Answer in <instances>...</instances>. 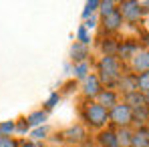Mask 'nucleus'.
<instances>
[{
	"label": "nucleus",
	"instance_id": "f257e3e1",
	"mask_svg": "<svg viewBox=\"0 0 149 147\" xmlns=\"http://www.w3.org/2000/svg\"><path fill=\"white\" fill-rule=\"evenodd\" d=\"M99 81L101 85L105 83V85H113V83H117L119 79H121V67H119V61L115 59V56H103L99 61Z\"/></svg>",
	"mask_w": 149,
	"mask_h": 147
},
{
	"label": "nucleus",
	"instance_id": "f03ea898",
	"mask_svg": "<svg viewBox=\"0 0 149 147\" xmlns=\"http://www.w3.org/2000/svg\"><path fill=\"white\" fill-rule=\"evenodd\" d=\"M83 119L91 127H103L109 119V111L105 107H101L99 103H89L83 111Z\"/></svg>",
	"mask_w": 149,
	"mask_h": 147
},
{
	"label": "nucleus",
	"instance_id": "7ed1b4c3",
	"mask_svg": "<svg viewBox=\"0 0 149 147\" xmlns=\"http://www.w3.org/2000/svg\"><path fill=\"white\" fill-rule=\"evenodd\" d=\"M109 119L119 125L121 129L123 127H129V123L133 121V109L127 105V103H117L111 111H109Z\"/></svg>",
	"mask_w": 149,
	"mask_h": 147
},
{
	"label": "nucleus",
	"instance_id": "20e7f679",
	"mask_svg": "<svg viewBox=\"0 0 149 147\" xmlns=\"http://www.w3.org/2000/svg\"><path fill=\"white\" fill-rule=\"evenodd\" d=\"M117 10H119V14L123 16V20H129V22H137V20L141 18V14H143L141 4L135 2V0H125V2H121Z\"/></svg>",
	"mask_w": 149,
	"mask_h": 147
},
{
	"label": "nucleus",
	"instance_id": "39448f33",
	"mask_svg": "<svg viewBox=\"0 0 149 147\" xmlns=\"http://www.w3.org/2000/svg\"><path fill=\"white\" fill-rule=\"evenodd\" d=\"M103 91V85H101L99 77L97 75H89L85 79V87H83V93L87 99H93V97H99V93Z\"/></svg>",
	"mask_w": 149,
	"mask_h": 147
},
{
	"label": "nucleus",
	"instance_id": "423d86ee",
	"mask_svg": "<svg viewBox=\"0 0 149 147\" xmlns=\"http://www.w3.org/2000/svg\"><path fill=\"white\" fill-rule=\"evenodd\" d=\"M131 67H133V71H137V75L147 73L149 71V50H139V52L133 56Z\"/></svg>",
	"mask_w": 149,
	"mask_h": 147
},
{
	"label": "nucleus",
	"instance_id": "0eeeda50",
	"mask_svg": "<svg viewBox=\"0 0 149 147\" xmlns=\"http://www.w3.org/2000/svg\"><path fill=\"white\" fill-rule=\"evenodd\" d=\"M137 52H139V45H137V42H133V40H125L123 45H119V47H117V56H119L121 61L133 59Z\"/></svg>",
	"mask_w": 149,
	"mask_h": 147
},
{
	"label": "nucleus",
	"instance_id": "6e6552de",
	"mask_svg": "<svg viewBox=\"0 0 149 147\" xmlns=\"http://www.w3.org/2000/svg\"><path fill=\"white\" fill-rule=\"evenodd\" d=\"M97 101H99V105L101 107H105L107 111L109 109H113L119 101H117V93L113 91V89H103L99 93V97H97Z\"/></svg>",
	"mask_w": 149,
	"mask_h": 147
},
{
	"label": "nucleus",
	"instance_id": "1a4fd4ad",
	"mask_svg": "<svg viewBox=\"0 0 149 147\" xmlns=\"http://www.w3.org/2000/svg\"><path fill=\"white\" fill-rule=\"evenodd\" d=\"M123 24V16L119 14V10H115L113 14H109L107 18H103V28L107 30V32H115V30H119Z\"/></svg>",
	"mask_w": 149,
	"mask_h": 147
},
{
	"label": "nucleus",
	"instance_id": "9d476101",
	"mask_svg": "<svg viewBox=\"0 0 149 147\" xmlns=\"http://www.w3.org/2000/svg\"><path fill=\"white\" fill-rule=\"evenodd\" d=\"M119 89L123 91L125 95L135 93L137 91V75H123L119 79Z\"/></svg>",
	"mask_w": 149,
	"mask_h": 147
},
{
	"label": "nucleus",
	"instance_id": "9b49d317",
	"mask_svg": "<svg viewBox=\"0 0 149 147\" xmlns=\"http://www.w3.org/2000/svg\"><path fill=\"white\" fill-rule=\"evenodd\" d=\"M131 147H149V133H147V129L139 127L137 131H133Z\"/></svg>",
	"mask_w": 149,
	"mask_h": 147
},
{
	"label": "nucleus",
	"instance_id": "f8f14e48",
	"mask_svg": "<svg viewBox=\"0 0 149 147\" xmlns=\"http://www.w3.org/2000/svg\"><path fill=\"white\" fill-rule=\"evenodd\" d=\"M125 103H127L131 109H141V107H147V103H145V95H143V93H139V91L125 95Z\"/></svg>",
	"mask_w": 149,
	"mask_h": 147
},
{
	"label": "nucleus",
	"instance_id": "ddd939ff",
	"mask_svg": "<svg viewBox=\"0 0 149 147\" xmlns=\"http://www.w3.org/2000/svg\"><path fill=\"white\" fill-rule=\"evenodd\" d=\"M63 137H65L67 141H71V143H79V141L85 139V129H83L81 125H74V127L67 129V131L63 133Z\"/></svg>",
	"mask_w": 149,
	"mask_h": 147
},
{
	"label": "nucleus",
	"instance_id": "4468645a",
	"mask_svg": "<svg viewBox=\"0 0 149 147\" xmlns=\"http://www.w3.org/2000/svg\"><path fill=\"white\" fill-rule=\"evenodd\" d=\"M99 143L101 147H121L119 139H117V133H113V131H103L99 137Z\"/></svg>",
	"mask_w": 149,
	"mask_h": 147
},
{
	"label": "nucleus",
	"instance_id": "2eb2a0df",
	"mask_svg": "<svg viewBox=\"0 0 149 147\" xmlns=\"http://www.w3.org/2000/svg\"><path fill=\"white\" fill-rule=\"evenodd\" d=\"M71 54H73V59L77 63H85V59H87V54H89V50L85 45H81V42H74L73 49H71Z\"/></svg>",
	"mask_w": 149,
	"mask_h": 147
},
{
	"label": "nucleus",
	"instance_id": "dca6fc26",
	"mask_svg": "<svg viewBox=\"0 0 149 147\" xmlns=\"http://www.w3.org/2000/svg\"><path fill=\"white\" fill-rule=\"evenodd\" d=\"M131 137H133V131H129V127H123L117 131V139L121 147H131Z\"/></svg>",
	"mask_w": 149,
	"mask_h": 147
},
{
	"label": "nucleus",
	"instance_id": "f3484780",
	"mask_svg": "<svg viewBox=\"0 0 149 147\" xmlns=\"http://www.w3.org/2000/svg\"><path fill=\"white\" fill-rule=\"evenodd\" d=\"M137 91L143 93V95H147V93H149V71H147V73L137 75Z\"/></svg>",
	"mask_w": 149,
	"mask_h": 147
},
{
	"label": "nucleus",
	"instance_id": "a211bd4d",
	"mask_svg": "<svg viewBox=\"0 0 149 147\" xmlns=\"http://www.w3.org/2000/svg\"><path fill=\"white\" fill-rule=\"evenodd\" d=\"M42 121H47V113H45V111H34V113H30L28 119H26L28 125H40Z\"/></svg>",
	"mask_w": 149,
	"mask_h": 147
},
{
	"label": "nucleus",
	"instance_id": "6ab92c4d",
	"mask_svg": "<svg viewBox=\"0 0 149 147\" xmlns=\"http://www.w3.org/2000/svg\"><path fill=\"white\" fill-rule=\"evenodd\" d=\"M133 121L137 123H149V113H147V107H141V109H133Z\"/></svg>",
	"mask_w": 149,
	"mask_h": 147
},
{
	"label": "nucleus",
	"instance_id": "aec40b11",
	"mask_svg": "<svg viewBox=\"0 0 149 147\" xmlns=\"http://www.w3.org/2000/svg\"><path fill=\"white\" fill-rule=\"evenodd\" d=\"M99 6H101V16H103V18H107L109 14H113V12L117 10V8H115L117 4H115V2H111V0H109V2H101Z\"/></svg>",
	"mask_w": 149,
	"mask_h": 147
},
{
	"label": "nucleus",
	"instance_id": "412c9836",
	"mask_svg": "<svg viewBox=\"0 0 149 147\" xmlns=\"http://www.w3.org/2000/svg\"><path fill=\"white\" fill-rule=\"evenodd\" d=\"M16 129L14 121H6V123H0V137H10V133Z\"/></svg>",
	"mask_w": 149,
	"mask_h": 147
},
{
	"label": "nucleus",
	"instance_id": "4be33fe9",
	"mask_svg": "<svg viewBox=\"0 0 149 147\" xmlns=\"http://www.w3.org/2000/svg\"><path fill=\"white\" fill-rule=\"evenodd\" d=\"M89 65L87 63H79L77 67H74V77H79V79H87L89 77Z\"/></svg>",
	"mask_w": 149,
	"mask_h": 147
},
{
	"label": "nucleus",
	"instance_id": "5701e85b",
	"mask_svg": "<svg viewBox=\"0 0 149 147\" xmlns=\"http://www.w3.org/2000/svg\"><path fill=\"white\" fill-rule=\"evenodd\" d=\"M99 4H101V2H97V0H93V2H87V8H85L83 16H85V18H89V16H91V14H93V12L99 8Z\"/></svg>",
	"mask_w": 149,
	"mask_h": 147
},
{
	"label": "nucleus",
	"instance_id": "b1692460",
	"mask_svg": "<svg viewBox=\"0 0 149 147\" xmlns=\"http://www.w3.org/2000/svg\"><path fill=\"white\" fill-rule=\"evenodd\" d=\"M89 40H91V38H89V34H87V28H85V26H81V28H79V42L87 47V45H89Z\"/></svg>",
	"mask_w": 149,
	"mask_h": 147
},
{
	"label": "nucleus",
	"instance_id": "393cba45",
	"mask_svg": "<svg viewBox=\"0 0 149 147\" xmlns=\"http://www.w3.org/2000/svg\"><path fill=\"white\" fill-rule=\"evenodd\" d=\"M0 147H18V143L12 137H0Z\"/></svg>",
	"mask_w": 149,
	"mask_h": 147
},
{
	"label": "nucleus",
	"instance_id": "a878e982",
	"mask_svg": "<svg viewBox=\"0 0 149 147\" xmlns=\"http://www.w3.org/2000/svg\"><path fill=\"white\" fill-rule=\"evenodd\" d=\"M58 99H61V97H58V93H52V95L49 97V101L45 103V107H47V109H52V107L58 103Z\"/></svg>",
	"mask_w": 149,
	"mask_h": 147
},
{
	"label": "nucleus",
	"instance_id": "bb28decb",
	"mask_svg": "<svg viewBox=\"0 0 149 147\" xmlns=\"http://www.w3.org/2000/svg\"><path fill=\"white\" fill-rule=\"evenodd\" d=\"M45 135H47V127H40V129H34L32 131V137L34 139H45Z\"/></svg>",
	"mask_w": 149,
	"mask_h": 147
},
{
	"label": "nucleus",
	"instance_id": "cd10ccee",
	"mask_svg": "<svg viewBox=\"0 0 149 147\" xmlns=\"http://www.w3.org/2000/svg\"><path fill=\"white\" fill-rule=\"evenodd\" d=\"M95 22H97V20H95V16H91V18H87V24H85V28H95Z\"/></svg>",
	"mask_w": 149,
	"mask_h": 147
},
{
	"label": "nucleus",
	"instance_id": "c85d7f7f",
	"mask_svg": "<svg viewBox=\"0 0 149 147\" xmlns=\"http://www.w3.org/2000/svg\"><path fill=\"white\" fill-rule=\"evenodd\" d=\"M16 129H18V131H20V133H24V131H26V129H28V123H18V127H16Z\"/></svg>",
	"mask_w": 149,
	"mask_h": 147
},
{
	"label": "nucleus",
	"instance_id": "c756f323",
	"mask_svg": "<svg viewBox=\"0 0 149 147\" xmlns=\"http://www.w3.org/2000/svg\"><path fill=\"white\" fill-rule=\"evenodd\" d=\"M22 147H40V145H30V143H28V145H22Z\"/></svg>",
	"mask_w": 149,
	"mask_h": 147
},
{
	"label": "nucleus",
	"instance_id": "7c9ffc66",
	"mask_svg": "<svg viewBox=\"0 0 149 147\" xmlns=\"http://www.w3.org/2000/svg\"><path fill=\"white\" fill-rule=\"evenodd\" d=\"M147 133H149V123H147Z\"/></svg>",
	"mask_w": 149,
	"mask_h": 147
},
{
	"label": "nucleus",
	"instance_id": "2f4dec72",
	"mask_svg": "<svg viewBox=\"0 0 149 147\" xmlns=\"http://www.w3.org/2000/svg\"><path fill=\"white\" fill-rule=\"evenodd\" d=\"M147 42H149V40H147Z\"/></svg>",
	"mask_w": 149,
	"mask_h": 147
}]
</instances>
